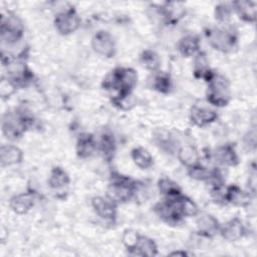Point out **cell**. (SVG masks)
Returning a JSON list of instances; mask_svg holds the SVG:
<instances>
[{
	"label": "cell",
	"instance_id": "6da1fadb",
	"mask_svg": "<svg viewBox=\"0 0 257 257\" xmlns=\"http://www.w3.org/2000/svg\"><path fill=\"white\" fill-rule=\"evenodd\" d=\"M138 74L131 67H116L111 70L102 81V87L106 90H115L114 97H125L132 95L137 85Z\"/></svg>",
	"mask_w": 257,
	"mask_h": 257
},
{
	"label": "cell",
	"instance_id": "7a4b0ae2",
	"mask_svg": "<svg viewBox=\"0 0 257 257\" xmlns=\"http://www.w3.org/2000/svg\"><path fill=\"white\" fill-rule=\"evenodd\" d=\"M206 81L208 83V102L219 107L227 105L231 97L229 80L225 76L213 72Z\"/></svg>",
	"mask_w": 257,
	"mask_h": 257
},
{
	"label": "cell",
	"instance_id": "3957f363",
	"mask_svg": "<svg viewBox=\"0 0 257 257\" xmlns=\"http://www.w3.org/2000/svg\"><path fill=\"white\" fill-rule=\"evenodd\" d=\"M137 186V182L127 177H112V181L106 190V198L116 205L125 203L135 196Z\"/></svg>",
	"mask_w": 257,
	"mask_h": 257
},
{
	"label": "cell",
	"instance_id": "277c9868",
	"mask_svg": "<svg viewBox=\"0 0 257 257\" xmlns=\"http://www.w3.org/2000/svg\"><path fill=\"white\" fill-rule=\"evenodd\" d=\"M210 45L222 52L232 51L237 44V36L233 30L224 28H209L205 32Z\"/></svg>",
	"mask_w": 257,
	"mask_h": 257
},
{
	"label": "cell",
	"instance_id": "5b68a950",
	"mask_svg": "<svg viewBox=\"0 0 257 257\" xmlns=\"http://www.w3.org/2000/svg\"><path fill=\"white\" fill-rule=\"evenodd\" d=\"M24 33V26L22 21L12 13L7 16L2 15L1 19V40L2 43L8 45L18 42Z\"/></svg>",
	"mask_w": 257,
	"mask_h": 257
},
{
	"label": "cell",
	"instance_id": "8992f818",
	"mask_svg": "<svg viewBox=\"0 0 257 257\" xmlns=\"http://www.w3.org/2000/svg\"><path fill=\"white\" fill-rule=\"evenodd\" d=\"M54 26L61 35H68L80 26V17L74 8L66 9L56 15Z\"/></svg>",
	"mask_w": 257,
	"mask_h": 257
},
{
	"label": "cell",
	"instance_id": "52a82bcc",
	"mask_svg": "<svg viewBox=\"0 0 257 257\" xmlns=\"http://www.w3.org/2000/svg\"><path fill=\"white\" fill-rule=\"evenodd\" d=\"M177 199L178 197L165 199L163 202L158 203L155 206V212L158 214V216L170 225H177L183 219V215L178 207Z\"/></svg>",
	"mask_w": 257,
	"mask_h": 257
},
{
	"label": "cell",
	"instance_id": "ba28073f",
	"mask_svg": "<svg viewBox=\"0 0 257 257\" xmlns=\"http://www.w3.org/2000/svg\"><path fill=\"white\" fill-rule=\"evenodd\" d=\"M93 50L104 57H113L115 53V44L111 34L105 30L97 31L91 40Z\"/></svg>",
	"mask_w": 257,
	"mask_h": 257
},
{
	"label": "cell",
	"instance_id": "9c48e42d",
	"mask_svg": "<svg viewBox=\"0 0 257 257\" xmlns=\"http://www.w3.org/2000/svg\"><path fill=\"white\" fill-rule=\"evenodd\" d=\"M2 131L7 139L16 140L25 131L22 122L20 121L18 115L12 112H7L3 116L2 120Z\"/></svg>",
	"mask_w": 257,
	"mask_h": 257
},
{
	"label": "cell",
	"instance_id": "30bf717a",
	"mask_svg": "<svg viewBox=\"0 0 257 257\" xmlns=\"http://www.w3.org/2000/svg\"><path fill=\"white\" fill-rule=\"evenodd\" d=\"M92 208L95 213L102 219L107 221H113L116 216V204L110 201L108 198L94 197L91 200Z\"/></svg>",
	"mask_w": 257,
	"mask_h": 257
},
{
	"label": "cell",
	"instance_id": "8fae6325",
	"mask_svg": "<svg viewBox=\"0 0 257 257\" xmlns=\"http://www.w3.org/2000/svg\"><path fill=\"white\" fill-rule=\"evenodd\" d=\"M218 117L217 112L207 106L203 105H193L190 112V118L191 121L197 125V126H204L206 124H209L213 121H215Z\"/></svg>",
	"mask_w": 257,
	"mask_h": 257
},
{
	"label": "cell",
	"instance_id": "7c38bea8",
	"mask_svg": "<svg viewBox=\"0 0 257 257\" xmlns=\"http://www.w3.org/2000/svg\"><path fill=\"white\" fill-rule=\"evenodd\" d=\"M245 226L243 222L238 218L235 217L228 221L226 224L221 226L220 234L221 236L227 241H237L241 239L245 234Z\"/></svg>",
	"mask_w": 257,
	"mask_h": 257
},
{
	"label": "cell",
	"instance_id": "4fadbf2b",
	"mask_svg": "<svg viewBox=\"0 0 257 257\" xmlns=\"http://www.w3.org/2000/svg\"><path fill=\"white\" fill-rule=\"evenodd\" d=\"M198 233L207 238H212L220 233L221 225L219 221L210 214H204L197 220Z\"/></svg>",
	"mask_w": 257,
	"mask_h": 257
},
{
	"label": "cell",
	"instance_id": "5bb4252c",
	"mask_svg": "<svg viewBox=\"0 0 257 257\" xmlns=\"http://www.w3.org/2000/svg\"><path fill=\"white\" fill-rule=\"evenodd\" d=\"M213 157L215 162L224 167H234L238 164V156L232 145H224L218 147L214 153Z\"/></svg>",
	"mask_w": 257,
	"mask_h": 257
},
{
	"label": "cell",
	"instance_id": "9a60e30c",
	"mask_svg": "<svg viewBox=\"0 0 257 257\" xmlns=\"http://www.w3.org/2000/svg\"><path fill=\"white\" fill-rule=\"evenodd\" d=\"M128 253L135 256H155L158 254V248L154 240L139 235L136 243L133 247L127 249Z\"/></svg>",
	"mask_w": 257,
	"mask_h": 257
},
{
	"label": "cell",
	"instance_id": "2e32d148",
	"mask_svg": "<svg viewBox=\"0 0 257 257\" xmlns=\"http://www.w3.org/2000/svg\"><path fill=\"white\" fill-rule=\"evenodd\" d=\"M224 200L226 203L232 204L238 207H246L251 202V196L249 193L243 191L236 185H231L225 190Z\"/></svg>",
	"mask_w": 257,
	"mask_h": 257
},
{
	"label": "cell",
	"instance_id": "e0dca14e",
	"mask_svg": "<svg viewBox=\"0 0 257 257\" xmlns=\"http://www.w3.org/2000/svg\"><path fill=\"white\" fill-rule=\"evenodd\" d=\"M23 160L22 151L12 145H3L0 148V162L2 167L16 165Z\"/></svg>",
	"mask_w": 257,
	"mask_h": 257
},
{
	"label": "cell",
	"instance_id": "ac0fdd59",
	"mask_svg": "<svg viewBox=\"0 0 257 257\" xmlns=\"http://www.w3.org/2000/svg\"><path fill=\"white\" fill-rule=\"evenodd\" d=\"M96 150V142L91 134H81L79 135L76 142V155L78 158L85 159L94 153Z\"/></svg>",
	"mask_w": 257,
	"mask_h": 257
},
{
	"label": "cell",
	"instance_id": "d6986e66",
	"mask_svg": "<svg viewBox=\"0 0 257 257\" xmlns=\"http://www.w3.org/2000/svg\"><path fill=\"white\" fill-rule=\"evenodd\" d=\"M34 200L32 193H22L11 198L10 207L17 214H25L34 206Z\"/></svg>",
	"mask_w": 257,
	"mask_h": 257
},
{
	"label": "cell",
	"instance_id": "ffe728a7",
	"mask_svg": "<svg viewBox=\"0 0 257 257\" xmlns=\"http://www.w3.org/2000/svg\"><path fill=\"white\" fill-rule=\"evenodd\" d=\"M193 73L196 78H203L205 80H207L213 73L210 69L209 61L205 52L199 51L194 55Z\"/></svg>",
	"mask_w": 257,
	"mask_h": 257
},
{
	"label": "cell",
	"instance_id": "44dd1931",
	"mask_svg": "<svg viewBox=\"0 0 257 257\" xmlns=\"http://www.w3.org/2000/svg\"><path fill=\"white\" fill-rule=\"evenodd\" d=\"M177 48L184 57L193 56L199 52L200 39L196 35H186L178 41Z\"/></svg>",
	"mask_w": 257,
	"mask_h": 257
},
{
	"label": "cell",
	"instance_id": "7402d4cb",
	"mask_svg": "<svg viewBox=\"0 0 257 257\" xmlns=\"http://www.w3.org/2000/svg\"><path fill=\"white\" fill-rule=\"evenodd\" d=\"M233 9L238 16L246 22H254L256 19V2L252 1H235L232 3Z\"/></svg>",
	"mask_w": 257,
	"mask_h": 257
},
{
	"label": "cell",
	"instance_id": "603a6c76",
	"mask_svg": "<svg viewBox=\"0 0 257 257\" xmlns=\"http://www.w3.org/2000/svg\"><path fill=\"white\" fill-rule=\"evenodd\" d=\"M150 83L153 89L162 93H168L172 88V80L170 75L163 71H155Z\"/></svg>",
	"mask_w": 257,
	"mask_h": 257
},
{
	"label": "cell",
	"instance_id": "cb8c5ba5",
	"mask_svg": "<svg viewBox=\"0 0 257 257\" xmlns=\"http://www.w3.org/2000/svg\"><path fill=\"white\" fill-rule=\"evenodd\" d=\"M132 159L134 163L141 169H149L154 164V159L148 150L138 147L132 150Z\"/></svg>",
	"mask_w": 257,
	"mask_h": 257
},
{
	"label": "cell",
	"instance_id": "d4e9b609",
	"mask_svg": "<svg viewBox=\"0 0 257 257\" xmlns=\"http://www.w3.org/2000/svg\"><path fill=\"white\" fill-rule=\"evenodd\" d=\"M70 180L67 173L60 167H54L51 170L48 184L52 189H61L69 184Z\"/></svg>",
	"mask_w": 257,
	"mask_h": 257
},
{
	"label": "cell",
	"instance_id": "484cf974",
	"mask_svg": "<svg viewBox=\"0 0 257 257\" xmlns=\"http://www.w3.org/2000/svg\"><path fill=\"white\" fill-rule=\"evenodd\" d=\"M158 188L160 193L165 196V199H172L182 195V191L178 184L168 178L160 179L158 182Z\"/></svg>",
	"mask_w": 257,
	"mask_h": 257
},
{
	"label": "cell",
	"instance_id": "4316f807",
	"mask_svg": "<svg viewBox=\"0 0 257 257\" xmlns=\"http://www.w3.org/2000/svg\"><path fill=\"white\" fill-rule=\"evenodd\" d=\"M178 158H179L180 162L187 167H191V166L199 163L198 151L196 150L195 147L190 146V145L183 146L178 151Z\"/></svg>",
	"mask_w": 257,
	"mask_h": 257
},
{
	"label": "cell",
	"instance_id": "83f0119b",
	"mask_svg": "<svg viewBox=\"0 0 257 257\" xmlns=\"http://www.w3.org/2000/svg\"><path fill=\"white\" fill-rule=\"evenodd\" d=\"M177 203L183 217H194L198 215L199 213L198 206L192 199L181 195L178 197Z\"/></svg>",
	"mask_w": 257,
	"mask_h": 257
},
{
	"label": "cell",
	"instance_id": "f1b7e54d",
	"mask_svg": "<svg viewBox=\"0 0 257 257\" xmlns=\"http://www.w3.org/2000/svg\"><path fill=\"white\" fill-rule=\"evenodd\" d=\"M141 62L142 64L147 68L150 69L152 71H158L160 64H161V59L159 57V55L150 49H147L145 51H143V53L140 56Z\"/></svg>",
	"mask_w": 257,
	"mask_h": 257
},
{
	"label": "cell",
	"instance_id": "f546056e",
	"mask_svg": "<svg viewBox=\"0 0 257 257\" xmlns=\"http://www.w3.org/2000/svg\"><path fill=\"white\" fill-rule=\"evenodd\" d=\"M99 150L103 154L104 158L110 159L113 156L115 150V142L113 136L110 134H103L99 141Z\"/></svg>",
	"mask_w": 257,
	"mask_h": 257
},
{
	"label": "cell",
	"instance_id": "4dcf8cb0",
	"mask_svg": "<svg viewBox=\"0 0 257 257\" xmlns=\"http://www.w3.org/2000/svg\"><path fill=\"white\" fill-rule=\"evenodd\" d=\"M188 174L192 179L197 181H208L211 175V171L199 163L188 167Z\"/></svg>",
	"mask_w": 257,
	"mask_h": 257
},
{
	"label": "cell",
	"instance_id": "1f68e13d",
	"mask_svg": "<svg viewBox=\"0 0 257 257\" xmlns=\"http://www.w3.org/2000/svg\"><path fill=\"white\" fill-rule=\"evenodd\" d=\"M232 14V8L228 4L221 3L215 8V18L219 22H227L230 20Z\"/></svg>",
	"mask_w": 257,
	"mask_h": 257
},
{
	"label": "cell",
	"instance_id": "d6a6232c",
	"mask_svg": "<svg viewBox=\"0 0 257 257\" xmlns=\"http://www.w3.org/2000/svg\"><path fill=\"white\" fill-rule=\"evenodd\" d=\"M138 237H139V234L136 233L135 231L126 230V231L124 232L123 237H122V241H123V244L125 245L126 249H130L131 247L134 246V244L136 243Z\"/></svg>",
	"mask_w": 257,
	"mask_h": 257
},
{
	"label": "cell",
	"instance_id": "836d02e7",
	"mask_svg": "<svg viewBox=\"0 0 257 257\" xmlns=\"http://www.w3.org/2000/svg\"><path fill=\"white\" fill-rule=\"evenodd\" d=\"M170 255H172V256H179V255H181V256H187V255H191V254L188 253V252H186V251H176V252H172Z\"/></svg>",
	"mask_w": 257,
	"mask_h": 257
}]
</instances>
